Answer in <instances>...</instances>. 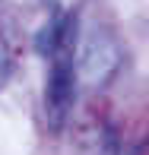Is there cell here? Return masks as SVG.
<instances>
[{
    "mask_svg": "<svg viewBox=\"0 0 149 155\" xmlns=\"http://www.w3.org/2000/svg\"><path fill=\"white\" fill-rule=\"evenodd\" d=\"M114 67H117V45L105 32H92L80 48V60H76L80 76L92 86H98L114 73Z\"/></svg>",
    "mask_w": 149,
    "mask_h": 155,
    "instance_id": "cell-1",
    "label": "cell"
},
{
    "mask_svg": "<svg viewBox=\"0 0 149 155\" xmlns=\"http://www.w3.org/2000/svg\"><path fill=\"white\" fill-rule=\"evenodd\" d=\"M73 89H76V63L70 54L54 57L51 76H48V117L54 127H60L70 114L73 104Z\"/></svg>",
    "mask_w": 149,
    "mask_h": 155,
    "instance_id": "cell-2",
    "label": "cell"
},
{
    "mask_svg": "<svg viewBox=\"0 0 149 155\" xmlns=\"http://www.w3.org/2000/svg\"><path fill=\"white\" fill-rule=\"evenodd\" d=\"M6 76H10V54H6V45L0 38V86L6 82Z\"/></svg>",
    "mask_w": 149,
    "mask_h": 155,
    "instance_id": "cell-3",
    "label": "cell"
}]
</instances>
